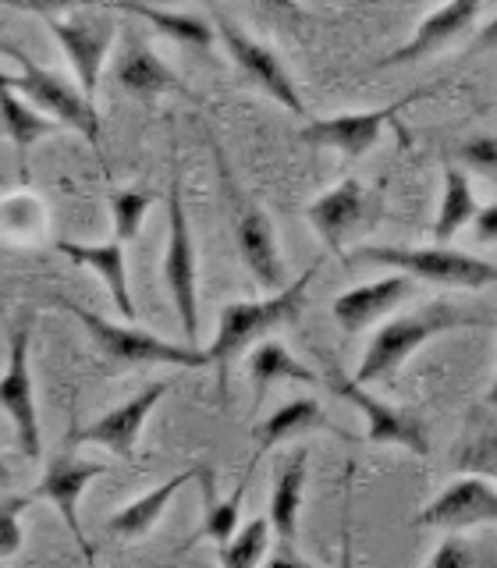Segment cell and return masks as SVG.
<instances>
[{"instance_id": "1", "label": "cell", "mask_w": 497, "mask_h": 568, "mask_svg": "<svg viewBox=\"0 0 497 568\" xmlns=\"http://www.w3.org/2000/svg\"><path fill=\"white\" fill-rule=\"evenodd\" d=\"M484 327H497V320L452 306V302H430V306H423L416 313L384 320L377 334H373V342L366 345L363 363L355 369V381L387 384V381H395V373L405 366L408 355H416L430 337L452 334V331H484Z\"/></svg>"}, {"instance_id": "21", "label": "cell", "mask_w": 497, "mask_h": 568, "mask_svg": "<svg viewBox=\"0 0 497 568\" xmlns=\"http://www.w3.org/2000/svg\"><path fill=\"white\" fill-rule=\"evenodd\" d=\"M58 253H64L71 263L85 266L93 271L106 292H111L114 310L129 320H135V298L129 288V256H124V245L121 242H103V245H85V242H58Z\"/></svg>"}, {"instance_id": "39", "label": "cell", "mask_w": 497, "mask_h": 568, "mask_svg": "<svg viewBox=\"0 0 497 568\" xmlns=\"http://www.w3.org/2000/svg\"><path fill=\"white\" fill-rule=\"evenodd\" d=\"M263 8H271L274 14H284V18H298V0H263Z\"/></svg>"}, {"instance_id": "13", "label": "cell", "mask_w": 497, "mask_h": 568, "mask_svg": "<svg viewBox=\"0 0 497 568\" xmlns=\"http://www.w3.org/2000/svg\"><path fill=\"white\" fill-rule=\"evenodd\" d=\"M171 390V381H153L139 390V395H132L129 402H121L118 408H111L106 416L85 423V426H75L64 444L68 448H82V444H97V448H106L114 458H124L129 462L139 448V437L142 430H146V419L150 413L160 405V398H164Z\"/></svg>"}, {"instance_id": "29", "label": "cell", "mask_w": 497, "mask_h": 568, "mask_svg": "<svg viewBox=\"0 0 497 568\" xmlns=\"http://www.w3.org/2000/svg\"><path fill=\"white\" fill-rule=\"evenodd\" d=\"M452 469L484 476L497 484V419L487 413H473L466 419V434L452 448Z\"/></svg>"}, {"instance_id": "24", "label": "cell", "mask_w": 497, "mask_h": 568, "mask_svg": "<svg viewBox=\"0 0 497 568\" xmlns=\"http://www.w3.org/2000/svg\"><path fill=\"white\" fill-rule=\"evenodd\" d=\"M0 129H4V135L14 142V150H18V164L26 168V156L29 150L40 142L43 135H53V132H61V124L47 118L40 106H32L22 100V93L11 85V79L0 71Z\"/></svg>"}, {"instance_id": "30", "label": "cell", "mask_w": 497, "mask_h": 568, "mask_svg": "<svg viewBox=\"0 0 497 568\" xmlns=\"http://www.w3.org/2000/svg\"><path fill=\"white\" fill-rule=\"evenodd\" d=\"M271 515H256L253 523H245L242 529H235V537H231L224 547H221V565L227 568H253L266 558V547H271Z\"/></svg>"}, {"instance_id": "7", "label": "cell", "mask_w": 497, "mask_h": 568, "mask_svg": "<svg viewBox=\"0 0 497 568\" xmlns=\"http://www.w3.org/2000/svg\"><path fill=\"white\" fill-rule=\"evenodd\" d=\"M171 192H168V256H164V284L171 292L178 324H182L185 345L200 342V263H195L192 224L185 213L182 174H178V150H171Z\"/></svg>"}, {"instance_id": "2", "label": "cell", "mask_w": 497, "mask_h": 568, "mask_svg": "<svg viewBox=\"0 0 497 568\" xmlns=\"http://www.w3.org/2000/svg\"><path fill=\"white\" fill-rule=\"evenodd\" d=\"M316 266H306L295 281H288L284 288L271 292L266 298H245V302H227L217 320V337H213L210 366H217V390L227 395V366L239 359L242 352H248L263 337H271V331L288 327L302 316L310 298Z\"/></svg>"}, {"instance_id": "14", "label": "cell", "mask_w": 497, "mask_h": 568, "mask_svg": "<svg viewBox=\"0 0 497 568\" xmlns=\"http://www.w3.org/2000/svg\"><path fill=\"white\" fill-rule=\"evenodd\" d=\"M106 473L103 462H89V458H79L75 448L71 452H61V455H50L47 469L40 476V484H36L32 497H43L53 508H58L61 523L71 529V540L82 547L85 561H93V547L85 540V529H82V519H79V501L85 487L100 479Z\"/></svg>"}, {"instance_id": "3", "label": "cell", "mask_w": 497, "mask_h": 568, "mask_svg": "<svg viewBox=\"0 0 497 568\" xmlns=\"http://www.w3.org/2000/svg\"><path fill=\"white\" fill-rule=\"evenodd\" d=\"M53 306H61L71 313L79 324L93 337V348L100 352V359L111 369H129V366H178V369H203L210 366V352L200 345L185 342H168L142 327L132 324H111L106 316L85 310L82 302L71 298H53Z\"/></svg>"}, {"instance_id": "22", "label": "cell", "mask_w": 497, "mask_h": 568, "mask_svg": "<svg viewBox=\"0 0 497 568\" xmlns=\"http://www.w3.org/2000/svg\"><path fill=\"white\" fill-rule=\"evenodd\" d=\"M306 484H310V452L298 448L277 466L274 476V490H271V526L277 544L295 547L298 537V515H302V501H306Z\"/></svg>"}, {"instance_id": "35", "label": "cell", "mask_w": 497, "mask_h": 568, "mask_svg": "<svg viewBox=\"0 0 497 568\" xmlns=\"http://www.w3.org/2000/svg\"><path fill=\"white\" fill-rule=\"evenodd\" d=\"M458 156L466 160L469 168H476V171L497 174V139H494V135L469 139L466 146H458Z\"/></svg>"}, {"instance_id": "38", "label": "cell", "mask_w": 497, "mask_h": 568, "mask_svg": "<svg viewBox=\"0 0 497 568\" xmlns=\"http://www.w3.org/2000/svg\"><path fill=\"white\" fill-rule=\"evenodd\" d=\"M497 47V14L484 29H476V40H473V50H494Z\"/></svg>"}, {"instance_id": "28", "label": "cell", "mask_w": 497, "mask_h": 568, "mask_svg": "<svg viewBox=\"0 0 497 568\" xmlns=\"http://www.w3.org/2000/svg\"><path fill=\"white\" fill-rule=\"evenodd\" d=\"M476 213H479V203L469 185V174L455 168L452 160H444V189H440V206L434 217V242L452 245L458 239V231L476 221Z\"/></svg>"}, {"instance_id": "31", "label": "cell", "mask_w": 497, "mask_h": 568, "mask_svg": "<svg viewBox=\"0 0 497 568\" xmlns=\"http://www.w3.org/2000/svg\"><path fill=\"white\" fill-rule=\"evenodd\" d=\"M156 195L146 189H114L111 192V221H114V242H135L142 221H146Z\"/></svg>"}, {"instance_id": "27", "label": "cell", "mask_w": 497, "mask_h": 568, "mask_svg": "<svg viewBox=\"0 0 497 568\" xmlns=\"http://www.w3.org/2000/svg\"><path fill=\"white\" fill-rule=\"evenodd\" d=\"M106 8L124 11L132 18H142V22L153 26L160 36H168V40L192 47V50H210L213 40H217V29H213L206 18H195V14H185V11H164V8L142 4V0H111Z\"/></svg>"}, {"instance_id": "15", "label": "cell", "mask_w": 497, "mask_h": 568, "mask_svg": "<svg viewBox=\"0 0 497 568\" xmlns=\"http://www.w3.org/2000/svg\"><path fill=\"white\" fill-rule=\"evenodd\" d=\"M419 529H473L497 526V487L484 476L458 473L434 501H426L413 519Z\"/></svg>"}, {"instance_id": "23", "label": "cell", "mask_w": 497, "mask_h": 568, "mask_svg": "<svg viewBox=\"0 0 497 568\" xmlns=\"http://www.w3.org/2000/svg\"><path fill=\"white\" fill-rule=\"evenodd\" d=\"M192 479H200V466H192L185 473H174L171 479H164L160 487L146 490L142 497H135V501L121 505L111 519H106V532L118 540H139L146 537V532L160 523V515L168 511V505L174 501V494L182 490L185 484H192Z\"/></svg>"}, {"instance_id": "36", "label": "cell", "mask_w": 497, "mask_h": 568, "mask_svg": "<svg viewBox=\"0 0 497 568\" xmlns=\"http://www.w3.org/2000/svg\"><path fill=\"white\" fill-rule=\"evenodd\" d=\"M85 0H0V8H14V11H26L36 18H58L82 8Z\"/></svg>"}, {"instance_id": "19", "label": "cell", "mask_w": 497, "mask_h": 568, "mask_svg": "<svg viewBox=\"0 0 497 568\" xmlns=\"http://www.w3.org/2000/svg\"><path fill=\"white\" fill-rule=\"evenodd\" d=\"M363 206H366V189L355 182V178H345V182H337L334 189L316 195L306 206V217L316 231V239L324 242L334 256H342L345 239L355 231V224L363 221Z\"/></svg>"}, {"instance_id": "5", "label": "cell", "mask_w": 497, "mask_h": 568, "mask_svg": "<svg viewBox=\"0 0 497 568\" xmlns=\"http://www.w3.org/2000/svg\"><path fill=\"white\" fill-rule=\"evenodd\" d=\"M8 58L18 61V75H8L11 85L22 93L32 106H40L47 118H53L61 124V129H71L79 132L89 146H93L100 156H103V124H100V111L97 103L82 93L79 82H71L58 71H47L40 68L26 50H14V47H4Z\"/></svg>"}, {"instance_id": "18", "label": "cell", "mask_w": 497, "mask_h": 568, "mask_svg": "<svg viewBox=\"0 0 497 568\" xmlns=\"http://www.w3.org/2000/svg\"><path fill=\"white\" fill-rule=\"evenodd\" d=\"M413 281L416 277L395 271V274H387V277L366 281V284H359V288L342 292V295L334 298V306H331L337 327H342L345 334H359V331H366L373 324H381V320L390 310L402 306V302L413 295V288H416Z\"/></svg>"}, {"instance_id": "17", "label": "cell", "mask_w": 497, "mask_h": 568, "mask_svg": "<svg viewBox=\"0 0 497 568\" xmlns=\"http://www.w3.org/2000/svg\"><path fill=\"white\" fill-rule=\"evenodd\" d=\"M114 82L129 97L156 100V97H185L195 100L192 89L174 75V71L156 58L142 32H129L114 58Z\"/></svg>"}, {"instance_id": "10", "label": "cell", "mask_w": 497, "mask_h": 568, "mask_svg": "<svg viewBox=\"0 0 497 568\" xmlns=\"http://www.w3.org/2000/svg\"><path fill=\"white\" fill-rule=\"evenodd\" d=\"M430 97V89H419L413 97H402L387 106H377V111H348V114H331V118H310L306 124L298 129V139L310 142V146H324V150H337L348 160H359L366 156L373 146L381 142L387 124L405 135V129L398 124V114L408 111L416 100Z\"/></svg>"}, {"instance_id": "16", "label": "cell", "mask_w": 497, "mask_h": 568, "mask_svg": "<svg viewBox=\"0 0 497 568\" xmlns=\"http://www.w3.org/2000/svg\"><path fill=\"white\" fill-rule=\"evenodd\" d=\"M479 4L484 0H444L440 8H434L430 14L423 18L416 26V32L408 40L390 50L387 58L377 61V68H402V64H416L430 53L452 47L458 36H466L476 29V18H479Z\"/></svg>"}, {"instance_id": "25", "label": "cell", "mask_w": 497, "mask_h": 568, "mask_svg": "<svg viewBox=\"0 0 497 568\" xmlns=\"http://www.w3.org/2000/svg\"><path fill=\"white\" fill-rule=\"evenodd\" d=\"M248 381H253V402L263 405L266 390H271V384L277 381H292V384H324V377H316V373L295 359V355L288 352V345L284 342H274V337H263L260 345H253V352H248Z\"/></svg>"}, {"instance_id": "11", "label": "cell", "mask_w": 497, "mask_h": 568, "mask_svg": "<svg viewBox=\"0 0 497 568\" xmlns=\"http://www.w3.org/2000/svg\"><path fill=\"white\" fill-rule=\"evenodd\" d=\"M217 40L224 43L231 64L242 71V79L248 85H256L263 97H271L274 103H281L288 114L310 118L306 103H302V97H298V85L288 75L284 61L277 58V50L253 40V36H248L242 26L231 22V18H217Z\"/></svg>"}, {"instance_id": "32", "label": "cell", "mask_w": 497, "mask_h": 568, "mask_svg": "<svg viewBox=\"0 0 497 568\" xmlns=\"http://www.w3.org/2000/svg\"><path fill=\"white\" fill-rule=\"evenodd\" d=\"M0 210L11 213V224H0V235H11V227L18 224V231H29L32 235H40V231H47V210L43 203L36 200V195L29 192H18V195H4V203H0Z\"/></svg>"}, {"instance_id": "33", "label": "cell", "mask_w": 497, "mask_h": 568, "mask_svg": "<svg viewBox=\"0 0 497 568\" xmlns=\"http://www.w3.org/2000/svg\"><path fill=\"white\" fill-rule=\"evenodd\" d=\"M36 501L32 494H14V497H4L0 501V558H11L22 550V511Z\"/></svg>"}, {"instance_id": "37", "label": "cell", "mask_w": 497, "mask_h": 568, "mask_svg": "<svg viewBox=\"0 0 497 568\" xmlns=\"http://www.w3.org/2000/svg\"><path fill=\"white\" fill-rule=\"evenodd\" d=\"M473 239L487 242V245H497V203L479 206L476 221H473Z\"/></svg>"}, {"instance_id": "26", "label": "cell", "mask_w": 497, "mask_h": 568, "mask_svg": "<svg viewBox=\"0 0 497 568\" xmlns=\"http://www.w3.org/2000/svg\"><path fill=\"white\" fill-rule=\"evenodd\" d=\"M260 462L248 458L245 473L239 476L235 490H231L227 497H217V476H213L210 466H200V479H203V537H210L217 547H224L231 537H235L239 529V511H242V501L248 494V484H253V473H256Z\"/></svg>"}, {"instance_id": "12", "label": "cell", "mask_w": 497, "mask_h": 568, "mask_svg": "<svg viewBox=\"0 0 497 568\" xmlns=\"http://www.w3.org/2000/svg\"><path fill=\"white\" fill-rule=\"evenodd\" d=\"M324 387L331 390L334 398H342V402L359 408L363 419H366V440L369 444H395V448L413 452L416 458H426V452H430V440H426V426L416 416H408V413H402V408L387 405L384 398L369 395L366 384L348 377V373L331 366L324 373Z\"/></svg>"}, {"instance_id": "40", "label": "cell", "mask_w": 497, "mask_h": 568, "mask_svg": "<svg viewBox=\"0 0 497 568\" xmlns=\"http://www.w3.org/2000/svg\"><path fill=\"white\" fill-rule=\"evenodd\" d=\"M11 484V469H8V462L0 458V487H8Z\"/></svg>"}, {"instance_id": "4", "label": "cell", "mask_w": 497, "mask_h": 568, "mask_svg": "<svg viewBox=\"0 0 497 568\" xmlns=\"http://www.w3.org/2000/svg\"><path fill=\"white\" fill-rule=\"evenodd\" d=\"M210 150H213V160H217L221 189H224V200H227V217H231V227H235V242H239V253L248 266V274H253L256 284L266 292L284 288V284H288V271H284V260H281L274 221L266 217V213L256 206L253 195L239 185V178L227 168L217 139H210Z\"/></svg>"}, {"instance_id": "34", "label": "cell", "mask_w": 497, "mask_h": 568, "mask_svg": "<svg viewBox=\"0 0 497 568\" xmlns=\"http://www.w3.org/2000/svg\"><path fill=\"white\" fill-rule=\"evenodd\" d=\"M473 561H476V550L469 547V540L458 537V529H448V537L426 555V565H440V568H462Z\"/></svg>"}, {"instance_id": "9", "label": "cell", "mask_w": 497, "mask_h": 568, "mask_svg": "<svg viewBox=\"0 0 497 568\" xmlns=\"http://www.w3.org/2000/svg\"><path fill=\"white\" fill-rule=\"evenodd\" d=\"M47 26L58 40L64 61L75 71V82L82 85V93L97 103L100 93V75L106 58L114 53L118 43V22L106 11H68L58 18H47Z\"/></svg>"}, {"instance_id": "8", "label": "cell", "mask_w": 497, "mask_h": 568, "mask_svg": "<svg viewBox=\"0 0 497 568\" xmlns=\"http://www.w3.org/2000/svg\"><path fill=\"white\" fill-rule=\"evenodd\" d=\"M32 331H36V313L26 310L11 324L8 334V366L0 377V408L8 413L18 448L29 462L43 458V426H40V408H36V387H32V369H29V348H32Z\"/></svg>"}, {"instance_id": "41", "label": "cell", "mask_w": 497, "mask_h": 568, "mask_svg": "<svg viewBox=\"0 0 497 568\" xmlns=\"http://www.w3.org/2000/svg\"><path fill=\"white\" fill-rule=\"evenodd\" d=\"M487 405L497 408V377H494V384H490V390H487Z\"/></svg>"}, {"instance_id": "6", "label": "cell", "mask_w": 497, "mask_h": 568, "mask_svg": "<svg viewBox=\"0 0 497 568\" xmlns=\"http://www.w3.org/2000/svg\"><path fill=\"white\" fill-rule=\"evenodd\" d=\"M355 256H363L369 263H384L390 271H402L416 281L437 284V288H462V292H479L497 284V263L484 256L458 253L452 245H366Z\"/></svg>"}, {"instance_id": "20", "label": "cell", "mask_w": 497, "mask_h": 568, "mask_svg": "<svg viewBox=\"0 0 497 568\" xmlns=\"http://www.w3.org/2000/svg\"><path fill=\"white\" fill-rule=\"evenodd\" d=\"M316 430H331L337 437H348L342 426H334V419L324 413V405L316 398H292L284 402L277 413H271L263 423H256V444H253V462H260L271 448L277 444L292 440V437H302V434H316Z\"/></svg>"}]
</instances>
